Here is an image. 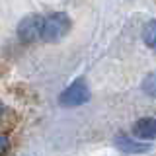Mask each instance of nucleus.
Returning <instances> with one entry per match:
<instances>
[{
    "instance_id": "f03ea898",
    "label": "nucleus",
    "mask_w": 156,
    "mask_h": 156,
    "mask_svg": "<svg viewBox=\"0 0 156 156\" xmlns=\"http://www.w3.org/2000/svg\"><path fill=\"white\" fill-rule=\"evenodd\" d=\"M43 22L41 14H26L16 26V37L22 43H37L43 39Z\"/></svg>"
},
{
    "instance_id": "1a4fd4ad",
    "label": "nucleus",
    "mask_w": 156,
    "mask_h": 156,
    "mask_svg": "<svg viewBox=\"0 0 156 156\" xmlns=\"http://www.w3.org/2000/svg\"><path fill=\"white\" fill-rule=\"evenodd\" d=\"M4 115H6V105H4V101L0 100V121H2Z\"/></svg>"
},
{
    "instance_id": "20e7f679",
    "label": "nucleus",
    "mask_w": 156,
    "mask_h": 156,
    "mask_svg": "<svg viewBox=\"0 0 156 156\" xmlns=\"http://www.w3.org/2000/svg\"><path fill=\"white\" fill-rule=\"evenodd\" d=\"M115 148L123 154H144L150 150V143L146 140H139L133 135H117L113 140Z\"/></svg>"
},
{
    "instance_id": "0eeeda50",
    "label": "nucleus",
    "mask_w": 156,
    "mask_h": 156,
    "mask_svg": "<svg viewBox=\"0 0 156 156\" xmlns=\"http://www.w3.org/2000/svg\"><path fill=\"white\" fill-rule=\"evenodd\" d=\"M143 92L148 96L156 98V72H150L148 76L143 80Z\"/></svg>"
},
{
    "instance_id": "6e6552de",
    "label": "nucleus",
    "mask_w": 156,
    "mask_h": 156,
    "mask_svg": "<svg viewBox=\"0 0 156 156\" xmlns=\"http://www.w3.org/2000/svg\"><path fill=\"white\" fill-rule=\"evenodd\" d=\"M12 143H10V136L6 133H0V156H8Z\"/></svg>"
},
{
    "instance_id": "f257e3e1",
    "label": "nucleus",
    "mask_w": 156,
    "mask_h": 156,
    "mask_svg": "<svg viewBox=\"0 0 156 156\" xmlns=\"http://www.w3.org/2000/svg\"><path fill=\"white\" fill-rule=\"evenodd\" d=\"M72 22L68 18V14L65 12H53L45 16L43 22V41L47 43H57L62 37H66V33L70 31Z\"/></svg>"
},
{
    "instance_id": "39448f33",
    "label": "nucleus",
    "mask_w": 156,
    "mask_h": 156,
    "mask_svg": "<svg viewBox=\"0 0 156 156\" xmlns=\"http://www.w3.org/2000/svg\"><path fill=\"white\" fill-rule=\"evenodd\" d=\"M131 133L135 139L139 140H154L156 139V119L154 117H140L136 119L133 127H131Z\"/></svg>"
},
{
    "instance_id": "7ed1b4c3",
    "label": "nucleus",
    "mask_w": 156,
    "mask_h": 156,
    "mask_svg": "<svg viewBox=\"0 0 156 156\" xmlns=\"http://www.w3.org/2000/svg\"><path fill=\"white\" fill-rule=\"evenodd\" d=\"M90 100V88L82 78L70 82L58 96V104L62 107H80Z\"/></svg>"
},
{
    "instance_id": "423d86ee",
    "label": "nucleus",
    "mask_w": 156,
    "mask_h": 156,
    "mask_svg": "<svg viewBox=\"0 0 156 156\" xmlns=\"http://www.w3.org/2000/svg\"><path fill=\"white\" fill-rule=\"evenodd\" d=\"M140 35H143V41L146 43V45L156 51V20H148V22H144Z\"/></svg>"
}]
</instances>
